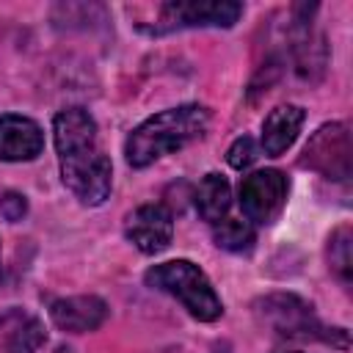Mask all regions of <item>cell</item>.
Masks as SVG:
<instances>
[{
	"label": "cell",
	"instance_id": "1",
	"mask_svg": "<svg viewBox=\"0 0 353 353\" xmlns=\"http://www.w3.org/2000/svg\"><path fill=\"white\" fill-rule=\"evenodd\" d=\"M52 141L58 152L61 179L72 196L88 207L110 196L113 165L99 146V130L85 108H63L52 119Z\"/></svg>",
	"mask_w": 353,
	"mask_h": 353
},
{
	"label": "cell",
	"instance_id": "2",
	"mask_svg": "<svg viewBox=\"0 0 353 353\" xmlns=\"http://www.w3.org/2000/svg\"><path fill=\"white\" fill-rule=\"evenodd\" d=\"M210 127V110L204 105H176V108H165L154 116H149L143 124H138L127 143H124V154L127 163L132 168H146L154 160H160L163 154L179 152L182 146H188L190 141L201 138Z\"/></svg>",
	"mask_w": 353,
	"mask_h": 353
},
{
	"label": "cell",
	"instance_id": "3",
	"mask_svg": "<svg viewBox=\"0 0 353 353\" xmlns=\"http://www.w3.org/2000/svg\"><path fill=\"white\" fill-rule=\"evenodd\" d=\"M254 312L262 325L287 339H320L339 350L350 347V336L345 328H328L317 320L314 306L292 292H273L254 303Z\"/></svg>",
	"mask_w": 353,
	"mask_h": 353
},
{
	"label": "cell",
	"instance_id": "4",
	"mask_svg": "<svg viewBox=\"0 0 353 353\" xmlns=\"http://www.w3.org/2000/svg\"><path fill=\"white\" fill-rule=\"evenodd\" d=\"M143 281L152 290H160V292L174 295L190 312V317H196L201 323H212V320H218L223 314V303H221L212 281L190 259L160 262V265H154V268L146 270Z\"/></svg>",
	"mask_w": 353,
	"mask_h": 353
},
{
	"label": "cell",
	"instance_id": "5",
	"mask_svg": "<svg viewBox=\"0 0 353 353\" xmlns=\"http://www.w3.org/2000/svg\"><path fill=\"white\" fill-rule=\"evenodd\" d=\"M301 165L309 171H317L328 179H347L353 171V141L350 127L345 121L323 124L303 146Z\"/></svg>",
	"mask_w": 353,
	"mask_h": 353
},
{
	"label": "cell",
	"instance_id": "6",
	"mask_svg": "<svg viewBox=\"0 0 353 353\" xmlns=\"http://www.w3.org/2000/svg\"><path fill=\"white\" fill-rule=\"evenodd\" d=\"M243 14L237 0H182L157 6V22L149 33H171L179 28H232Z\"/></svg>",
	"mask_w": 353,
	"mask_h": 353
},
{
	"label": "cell",
	"instance_id": "7",
	"mask_svg": "<svg viewBox=\"0 0 353 353\" xmlns=\"http://www.w3.org/2000/svg\"><path fill=\"white\" fill-rule=\"evenodd\" d=\"M290 179L279 168H259L240 182V207L248 223H273L287 204Z\"/></svg>",
	"mask_w": 353,
	"mask_h": 353
},
{
	"label": "cell",
	"instance_id": "8",
	"mask_svg": "<svg viewBox=\"0 0 353 353\" xmlns=\"http://www.w3.org/2000/svg\"><path fill=\"white\" fill-rule=\"evenodd\" d=\"M124 234L141 254H160L171 245L174 215L165 204H141L127 215Z\"/></svg>",
	"mask_w": 353,
	"mask_h": 353
},
{
	"label": "cell",
	"instance_id": "9",
	"mask_svg": "<svg viewBox=\"0 0 353 353\" xmlns=\"http://www.w3.org/2000/svg\"><path fill=\"white\" fill-rule=\"evenodd\" d=\"M317 11V6H312L306 11V17H298L292 11V28H290V52L295 61V72L301 80L317 83L325 72L328 63V47H325V36L317 33L312 28V14Z\"/></svg>",
	"mask_w": 353,
	"mask_h": 353
},
{
	"label": "cell",
	"instance_id": "10",
	"mask_svg": "<svg viewBox=\"0 0 353 353\" xmlns=\"http://www.w3.org/2000/svg\"><path fill=\"white\" fill-rule=\"evenodd\" d=\"M41 149H44V132L33 119L17 113L0 116V160L28 163L36 160Z\"/></svg>",
	"mask_w": 353,
	"mask_h": 353
},
{
	"label": "cell",
	"instance_id": "11",
	"mask_svg": "<svg viewBox=\"0 0 353 353\" xmlns=\"http://www.w3.org/2000/svg\"><path fill=\"white\" fill-rule=\"evenodd\" d=\"M50 317L61 331L88 334L108 320V303L99 295H69L50 306Z\"/></svg>",
	"mask_w": 353,
	"mask_h": 353
},
{
	"label": "cell",
	"instance_id": "12",
	"mask_svg": "<svg viewBox=\"0 0 353 353\" xmlns=\"http://www.w3.org/2000/svg\"><path fill=\"white\" fill-rule=\"evenodd\" d=\"M303 119H306V113H303L301 105L273 108L265 116V124H262V149H265V154H270V157L284 154L295 143V138L303 127Z\"/></svg>",
	"mask_w": 353,
	"mask_h": 353
},
{
	"label": "cell",
	"instance_id": "13",
	"mask_svg": "<svg viewBox=\"0 0 353 353\" xmlns=\"http://www.w3.org/2000/svg\"><path fill=\"white\" fill-rule=\"evenodd\" d=\"M193 201H196L199 215H201L207 223L223 221L226 212H229V207H232V188H229V179H226L223 174L210 171V174L199 182V188H196V193H193Z\"/></svg>",
	"mask_w": 353,
	"mask_h": 353
},
{
	"label": "cell",
	"instance_id": "14",
	"mask_svg": "<svg viewBox=\"0 0 353 353\" xmlns=\"http://www.w3.org/2000/svg\"><path fill=\"white\" fill-rule=\"evenodd\" d=\"M212 240H215L218 248H226V251H234V254H245V251L254 248L256 232L243 218H223V221L212 223Z\"/></svg>",
	"mask_w": 353,
	"mask_h": 353
},
{
	"label": "cell",
	"instance_id": "15",
	"mask_svg": "<svg viewBox=\"0 0 353 353\" xmlns=\"http://www.w3.org/2000/svg\"><path fill=\"white\" fill-rule=\"evenodd\" d=\"M328 262H331V270L334 276L342 281V284H350L353 279V232L350 226H336L328 237Z\"/></svg>",
	"mask_w": 353,
	"mask_h": 353
},
{
	"label": "cell",
	"instance_id": "16",
	"mask_svg": "<svg viewBox=\"0 0 353 353\" xmlns=\"http://www.w3.org/2000/svg\"><path fill=\"white\" fill-rule=\"evenodd\" d=\"M44 345V325L36 317H25L6 336V353H36Z\"/></svg>",
	"mask_w": 353,
	"mask_h": 353
},
{
	"label": "cell",
	"instance_id": "17",
	"mask_svg": "<svg viewBox=\"0 0 353 353\" xmlns=\"http://www.w3.org/2000/svg\"><path fill=\"white\" fill-rule=\"evenodd\" d=\"M256 157H259V146H256V141H254L251 135H240V138L229 146V152H226L229 165H232V168H237V171L248 168Z\"/></svg>",
	"mask_w": 353,
	"mask_h": 353
},
{
	"label": "cell",
	"instance_id": "18",
	"mask_svg": "<svg viewBox=\"0 0 353 353\" xmlns=\"http://www.w3.org/2000/svg\"><path fill=\"white\" fill-rule=\"evenodd\" d=\"M25 212H28V199H25L22 193H17V190H6V193L0 196V215H3L6 221L17 223V221L25 218Z\"/></svg>",
	"mask_w": 353,
	"mask_h": 353
},
{
	"label": "cell",
	"instance_id": "19",
	"mask_svg": "<svg viewBox=\"0 0 353 353\" xmlns=\"http://www.w3.org/2000/svg\"><path fill=\"white\" fill-rule=\"evenodd\" d=\"M215 353H229V350H226V347H223V350H215Z\"/></svg>",
	"mask_w": 353,
	"mask_h": 353
},
{
	"label": "cell",
	"instance_id": "20",
	"mask_svg": "<svg viewBox=\"0 0 353 353\" xmlns=\"http://www.w3.org/2000/svg\"><path fill=\"white\" fill-rule=\"evenodd\" d=\"M0 268H3V254H0Z\"/></svg>",
	"mask_w": 353,
	"mask_h": 353
},
{
	"label": "cell",
	"instance_id": "21",
	"mask_svg": "<svg viewBox=\"0 0 353 353\" xmlns=\"http://www.w3.org/2000/svg\"><path fill=\"white\" fill-rule=\"evenodd\" d=\"M287 353H298V350H287Z\"/></svg>",
	"mask_w": 353,
	"mask_h": 353
}]
</instances>
